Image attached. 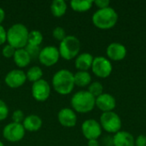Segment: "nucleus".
Returning <instances> with one entry per match:
<instances>
[{"label":"nucleus","instance_id":"nucleus-1","mask_svg":"<svg viewBox=\"0 0 146 146\" xmlns=\"http://www.w3.org/2000/svg\"><path fill=\"white\" fill-rule=\"evenodd\" d=\"M74 74L68 69L57 71L52 77V86L54 90L61 95H68L74 88Z\"/></svg>","mask_w":146,"mask_h":146},{"label":"nucleus","instance_id":"nucleus-2","mask_svg":"<svg viewBox=\"0 0 146 146\" xmlns=\"http://www.w3.org/2000/svg\"><path fill=\"white\" fill-rule=\"evenodd\" d=\"M29 31L27 27L21 23L12 25L7 31L8 44L15 49H23L28 44Z\"/></svg>","mask_w":146,"mask_h":146},{"label":"nucleus","instance_id":"nucleus-3","mask_svg":"<svg viewBox=\"0 0 146 146\" xmlns=\"http://www.w3.org/2000/svg\"><path fill=\"white\" fill-rule=\"evenodd\" d=\"M92 20L96 27L107 30L115 26L118 21V15L113 8L108 7L105 9H98L93 14Z\"/></svg>","mask_w":146,"mask_h":146},{"label":"nucleus","instance_id":"nucleus-4","mask_svg":"<svg viewBox=\"0 0 146 146\" xmlns=\"http://www.w3.org/2000/svg\"><path fill=\"white\" fill-rule=\"evenodd\" d=\"M71 106L76 112L88 113L96 106V98L88 91H80L73 95Z\"/></svg>","mask_w":146,"mask_h":146},{"label":"nucleus","instance_id":"nucleus-5","mask_svg":"<svg viewBox=\"0 0 146 146\" xmlns=\"http://www.w3.org/2000/svg\"><path fill=\"white\" fill-rule=\"evenodd\" d=\"M58 50L60 56L63 59L72 60L79 55L80 50V42L75 36L68 35L60 42Z\"/></svg>","mask_w":146,"mask_h":146},{"label":"nucleus","instance_id":"nucleus-6","mask_svg":"<svg viewBox=\"0 0 146 146\" xmlns=\"http://www.w3.org/2000/svg\"><path fill=\"white\" fill-rule=\"evenodd\" d=\"M100 125L102 129L110 133H116L121 131V120L120 116L114 111L104 112L100 117Z\"/></svg>","mask_w":146,"mask_h":146},{"label":"nucleus","instance_id":"nucleus-7","mask_svg":"<svg viewBox=\"0 0 146 146\" xmlns=\"http://www.w3.org/2000/svg\"><path fill=\"white\" fill-rule=\"evenodd\" d=\"M92 70L93 74L99 78L104 79L109 77L113 70V67L109 59L104 56H97L93 59Z\"/></svg>","mask_w":146,"mask_h":146},{"label":"nucleus","instance_id":"nucleus-8","mask_svg":"<svg viewBox=\"0 0 146 146\" xmlns=\"http://www.w3.org/2000/svg\"><path fill=\"white\" fill-rule=\"evenodd\" d=\"M26 130L22 124L10 122L3 129V138L9 142H18L25 136Z\"/></svg>","mask_w":146,"mask_h":146},{"label":"nucleus","instance_id":"nucleus-9","mask_svg":"<svg viewBox=\"0 0 146 146\" xmlns=\"http://www.w3.org/2000/svg\"><path fill=\"white\" fill-rule=\"evenodd\" d=\"M60 58V53L58 48L53 45H48L44 47L39 53V62L46 67H51L55 65Z\"/></svg>","mask_w":146,"mask_h":146},{"label":"nucleus","instance_id":"nucleus-10","mask_svg":"<svg viewBox=\"0 0 146 146\" xmlns=\"http://www.w3.org/2000/svg\"><path fill=\"white\" fill-rule=\"evenodd\" d=\"M102 127L98 121L93 119H88L82 123L81 131L84 137L88 139H98L102 134Z\"/></svg>","mask_w":146,"mask_h":146},{"label":"nucleus","instance_id":"nucleus-11","mask_svg":"<svg viewBox=\"0 0 146 146\" xmlns=\"http://www.w3.org/2000/svg\"><path fill=\"white\" fill-rule=\"evenodd\" d=\"M50 94V86L49 83L41 79L34 83L32 86V96L38 102H44L47 100Z\"/></svg>","mask_w":146,"mask_h":146},{"label":"nucleus","instance_id":"nucleus-12","mask_svg":"<svg viewBox=\"0 0 146 146\" xmlns=\"http://www.w3.org/2000/svg\"><path fill=\"white\" fill-rule=\"evenodd\" d=\"M27 80V75L24 71L21 69H13L6 74L4 82L9 87L15 89L23 86Z\"/></svg>","mask_w":146,"mask_h":146},{"label":"nucleus","instance_id":"nucleus-13","mask_svg":"<svg viewBox=\"0 0 146 146\" xmlns=\"http://www.w3.org/2000/svg\"><path fill=\"white\" fill-rule=\"evenodd\" d=\"M59 123L65 127H73L76 125L77 115L74 110L69 108L62 109L57 115Z\"/></svg>","mask_w":146,"mask_h":146},{"label":"nucleus","instance_id":"nucleus-14","mask_svg":"<svg viewBox=\"0 0 146 146\" xmlns=\"http://www.w3.org/2000/svg\"><path fill=\"white\" fill-rule=\"evenodd\" d=\"M96 106L104 112H110L113 111V110L116 106V101L115 98L110 93H103L99 97L96 98Z\"/></svg>","mask_w":146,"mask_h":146},{"label":"nucleus","instance_id":"nucleus-15","mask_svg":"<svg viewBox=\"0 0 146 146\" xmlns=\"http://www.w3.org/2000/svg\"><path fill=\"white\" fill-rule=\"evenodd\" d=\"M107 56L112 61H121L127 56V48L120 43H111L106 50Z\"/></svg>","mask_w":146,"mask_h":146},{"label":"nucleus","instance_id":"nucleus-16","mask_svg":"<svg viewBox=\"0 0 146 146\" xmlns=\"http://www.w3.org/2000/svg\"><path fill=\"white\" fill-rule=\"evenodd\" d=\"M113 146H135V139L130 133L120 131L113 137Z\"/></svg>","mask_w":146,"mask_h":146},{"label":"nucleus","instance_id":"nucleus-17","mask_svg":"<svg viewBox=\"0 0 146 146\" xmlns=\"http://www.w3.org/2000/svg\"><path fill=\"white\" fill-rule=\"evenodd\" d=\"M93 56L92 54L84 52L81 54H79L76 56L74 65L75 68L79 71H87L89 68H92V62H93Z\"/></svg>","mask_w":146,"mask_h":146},{"label":"nucleus","instance_id":"nucleus-18","mask_svg":"<svg viewBox=\"0 0 146 146\" xmlns=\"http://www.w3.org/2000/svg\"><path fill=\"white\" fill-rule=\"evenodd\" d=\"M42 119L37 115H30L25 117L22 125L26 131L28 132H37L42 127Z\"/></svg>","mask_w":146,"mask_h":146},{"label":"nucleus","instance_id":"nucleus-19","mask_svg":"<svg viewBox=\"0 0 146 146\" xmlns=\"http://www.w3.org/2000/svg\"><path fill=\"white\" fill-rule=\"evenodd\" d=\"M13 58H14V62H15V65L19 68L27 67V65H29V63L31 62V60H32L31 57L29 56L28 53L27 52V50L24 48L16 50Z\"/></svg>","mask_w":146,"mask_h":146},{"label":"nucleus","instance_id":"nucleus-20","mask_svg":"<svg viewBox=\"0 0 146 146\" xmlns=\"http://www.w3.org/2000/svg\"><path fill=\"white\" fill-rule=\"evenodd\" d=\"M68 5L64 0H54L50 4L51 14L55 17H61L65 15Z\"/></svg>","mask_w":146,"mask_h":146},{"label":"nucleus","instance_id":"nucleus-21","mask_svg":"<svg viewBox=\"0 0 146 146\" xmlns=\"http://www.w3.org/2000/svg\"><path fill=\"white\" fill-rule=\"evenodd\" d=\"M74 77V84L80 87H85L92 83V76L87 71H78Z\"/></svg>","mask_w":146,"mask_h":146},{"label":"nucleus","instance_id":"nucleus-22","mask_svg":"<svg viewBox=\"0 0 146 146\" xmlns=\"http://www.w3.org/2000/svg\"><path fill=\"white\" fill-rule=\"evenodd\" d=\"M93 4L92 0H73L70 2V7L76 12H86L89 10Z\"/></svg>","mask_w":146,"mask_h":146},{"label":"nucleus","instance_id":"nucleus-23","mask_svg":"<svg viewBox=\"0 0 146 146\" xmlns=\"http://www.w3.org/2000/svg\"><path fill=\"white\" fill-rule=\"evenodd\" d=\"M26 75H27V79L29 81L34 83L42 79L43 71L38 66H34V67L30 68L27 70V72L26 73Z\"/></svg>","mask_w":146,"mask_h":146},{"label":"nucleus","instance_id":"nucleus-24","mask_svg":"<svg viewBox=\"0 0 146 146\" xmlns=\"http://www.w3.org/2000/svg\"><path fill=\"white\" fill-rule=\"evenodd\" d=\"M43 41V34L38 30H33L28 34V44L39 46Z\"/></svg>","mask_w":146,"mask_h":146},{"label":"nucleus","instance_id":"nucleus-25","mask_svg":"<svg viewBox=\"0 0 146 146\" xmlns=\"http://www.w3.org/2000/svg\"><path fill=\"white\" fill-rule=\"evenodd\" d=\"M88 92L96 98L98 97H99L100 95H102L104 92V86L103 85L98 82V81H94V82H92L90 85H89V87H88Z\"/></svg>","mask_w":146,"mask_h":146},{"label":"nucleus","instance_id":"nucleus-26","mask_svg":"<svg viewBox=\"0 0 146 146\" xmlns=\"http://www.w3.org/2000/svg\"><path fill=\"white\" fill-rule=\"evenodd\" d=\"M27 52L28 53L29 56L31 57V59H38L39 53H40V49L39 46H36V45H32V44H27V46L24 48Z\"/></svg>","mask_w":146,"mask_h":146},{"label":"nucleus","instance_id":"nucleus-27","mask_svg":"<svg viewBox=\"0 0 146 146\" xmlns=\"http://www.w3.org/2000/svg\"><path fill=\"white\" fill-rule=\"evenodd\" d=\"M52 36L54 38H56L58 41H62L66 37V32L65 30L62 27H56V28H54L53 32H52Z\"/></svg>","mask_w":146,"mask_h":146},{"label":"nucleus","instance_id":"nucleus-28","mask_svg":"<svg viewBox=\"0 0 146 146\" xmlns=\"http://www.w3.org/2000/svg\"><path fill=\"white\" fill-rule=\"evenodd\" d=\"M15 50L16 49H15L13 46H11L10 44H6L3 46V50H2V53H3V56L6 58H11L14 56L15 53Z\"/></svg>","mask_w":146,"mask_h":146},{"label":"nucleus","instance_id":"nucleus-29","mask_svg":"<svg viewBox=\"0 0 146 146\" xmlns=\"http://www.w3.org/2000/svg\"><path fill=\"white\" fill-rule=\"evenodd\" d=\"M24 119H25L24 113L21 110H16L12 114V120H13V122H15V123H20V124H21L23 122Z\"/></svg>","mask_w":146,"mask_h":146},{"label":"nucleus","instance_id":"nucleus-30","mask_svg":"<svg viewBox=\"0 0 146 146\" xmlns=\"http://www.w3.org/2000/svg\"><path fill=\"white\" fill-rule=\"evenodd\" d=\"M9 115V108L7 104L0 99V121L5 120Z\"/></svg>","mask_w":146,"mask_h":146},{"label":"nucleus","instance_id":"nucleus-31","mask_svg":"<svg viewBox=\"0 0 146 146\" xmlns=\"http://www.w3.org/2000/svg\"><path fill=\"white\" fill-rule=\"evenodd\" d=\"M93 3L96 4V6L98 8V9H105V8L110 7V2L109 0H97L95 2H93Z\"/></svg>","mask_w":146,"mask_h":146},{"label":"nucleus","instance_id":"nucleus-32","mask_svg":"<svg viewBox=\"0 0 146 146\" xmlns=\"http://www.w3.org/2000/svg\"><path fill=\"white\" fill-rule=\"evenodd\" d=\"M7 41V31L4 27L0 25V45L4 44Z\"/></svg>","mask_w":146,"mask_h":146},{"label":"nucleus","instance_id":"nucleus-33","mask_svg":"<svg viewBox=\"0 0 146 146\" xmlns=\"http://www.w3.org/2000/svg\"><path fill=\"white\" fill-rule=\"evenodd\" d=\"M135 146H146V136L145 135H139L135 139Z\"/></svg>","mask_w":146,"mask_h":146},{"label":"nucleus","instance_id":"nucleus-34","mask_svg":"<svg viewBox=\"0 0 146 146\" xmlns=\"http://www.w3.org/2000/svg\"><path fill=\"white\" fill-rule=\"evenodd\" d=\"M103 144L104 146H113V137L105 136L103 139Z\"/></svg>","mask_w":146,"mask_h":146},{"label":"nucleus","instance_id":"nucleus-35","mask_svg":"<svg viewBox=\"0 0 146 146\" xmlns=\"http://www.w3.org/2000/svg\"><path fill=\"white\" fill-rule=\"evenodd\" d=\"M88 146H100V143L98 139L88 140Z\"/></svg>","mask_w":146,"mask_h":146},{"label":"nucleus","instance_id":"nucleus-36","mask_svg":"<svg viewBox=\"0 0 146 146\" xmlns=\"http://www.w3.org/2000/svg\"><path fill=\"white\" fill-rule=\"evenodd\" d=\"M4 18H5V11L2 8H0V25L3 21Z\"/></svg>","mask_w":146,"mask_h":146},{"label":"nucleus","instance_id":"nucleus-37","mask_svg":"<svg viewBox=\"0 0 146 146\" xmlns=\"http://www.w3.org/2000/svg\"><path fill=\"white\" fill-rule=\"evenodd\" d=\"M0 146H4V145H3V143L2 141H0Z\"/></svg>","mask_w":146,"mask_h":146},{"label":"nucleus","instance_id":"nucleus-38","mask_svg":"<svg viewBox=\"0 0 146 146\" xmlns=\"http://www.w3.org/2000/svg\"><path fill=\"white\" fill-rule=\"evenodd\" d=\"M0 90H1V85H0Z\"/></svg>","mask_w":146,"mask_h":146}]
</instances>
